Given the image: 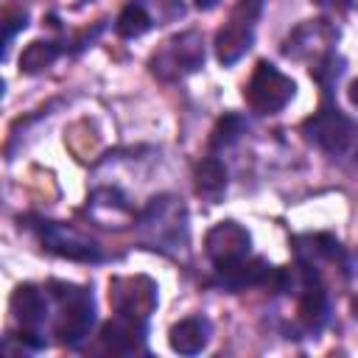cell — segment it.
<instances>
[{
    "label": "cell",
    "instance_id": "1",
    "mask_svg": "<svg viewBox=\"0 0 358 358\" xmlns=\"http://www.w3.org/2000/svg\"><path fill=\"white\" fill-rule=\"evenodd\" d=\"M50 294L59 302V319H56V336L62 344L76 347L90 336V327L95 322V305L92 294L70 285V282H50Z\"/></svg>",
    "mask_w": 358,
    "mask_h": 358
},
{
    "label": "cell",
    "instance_id": "2",
    "mask_svg": "<svg viewBox=\"0 0 358 358\" xmlns=\"http://www.w3.org/2000/svg\"><path fill=\"white\" fill-rule=\"evenodd\" d=\"M294 92H296V84L282 70H277L271 62H257L246 84V103L260 115H274L288 106Z\"/></svg>",
    "mask_w": 358,
    "mask_h": 358
},
{
    "label": "cell",
    "instance_id": "3",
    "mask_svg": "<svg viewBox=\"0 0 358 358\" xmlns=\"http://www.w3.org/2000/svg\"><path fill=\"white\" fill-rule=\"evenodd\" d=\"M204 64V42L196 31L179 34L168 39L154 56H151V73L159 78H176L196 73Z\"/></svg>",
    "mask_w": 358,
    "mask_h": 358
},
{
    "label": "cell",
    "instance_id": "4",
    "mask_svg": "<svg viewBox=\"0 0 358 358\" xmlns=\"http://www.w3.org/2000/svg\"><path fill=\"white\" fill-rule=\"evenodd\" d=\"M260 11V0H241L238 8L232 11V20L227 28L218 31L215 36V48H218V59L224 64L238 62L249 45H252V34H255V20Z\"/></svg>",
    "mask_w": 358,
    "mask_h": 358
},
{
    "label": "cell",
    "instance_id": "5",
    "mask_svg": "<svg viewBox=\"0 0 358 358\" xmlns=\"http://www.w3.org/2000/svg\"><path fill=\"white\" fill-rule=\"evenodd\" d=\"M143 229H154V235L148 238V243H154V249H168L165 243H185L187 241V227H185V210L182 204H176L173 199L162 196L154 199L148 204V210L140 218Z\"/></svg>",
    "mask_w": 358,
    "mask_h": 358
},
{
    "label": "cell",
    "instance_id": "6",
    "mask_svg": "<svg viewBox=\"0 0 358 358\" xmlns=\"http://www.w3.org/2000/svg\"><path fill=\"white\" fill-rule=\"evenodd\" d=\"M39 238L42 243L62 255V257H70V260H84V263H95L101 260V249L95 241H90L84 232L67 227V224H56V221H39Z\"/></svg>",
    "mask_w": 358,
    "mask_h": 358
},
{
    "label": "cell",
    "instance_id": "7",
    "mask_svg": "<svg viewBox=\"0 0 358 358\" xmlns=\"http://www.w3.org/2000/svg\"><path fill=\"white\" fill-rule=\"evenodd\" d=\"M249 246H252V238H249V232L238 221H221L204 238L207 257L215 263V268L241 263L249 255Z\"/></svg>",
    "mask_w": 358,
    "mask_h": 358
},
{
    "label": "cell",
    "instance_id": "8",
    "mask_svg": "<svg viewBox=\"0 0 358 358\" xmlns=\"http://www.w3.org/2000/svg\"><path fill=\"white\" fill-rule=\"evenodd\" d=\"M109 299L117 313L145 319L157 305V285L148 277H115L109 282Z\"/></svg>",
    "mask_w": 358,
    "mask_h": 358
},
{
    "label": "cell",
    "instance_id": "9",
    "mask_svg": "<svg viewBox=\"0 0 358 358\" xmlns=\"http://www.w3.org/2000/svg\"><path fill=\"white\" fill-rule=\"evenodd\" d=\"M305 129H308L310 140H313L319 148L330 151V154L347 151L350 143H352L355 134H358L355 126H352V120L344 117V115L336 112V109H324V112L313 115V117L305 123Z\"/></svg>",
    "mask_w": 358,
    "mask_h": 358
},
{
    "label": "cell",
    "instance_id": "10",
    "mask_svg": "<svg viewBox=\"0 0 358 358\" xmlns=\"http://www.w3.org/2000/svg\"><path fill=\"white\" fill-rule=\"evenodd\" d=\"M101 338L106 347H112L115 352H137L145 344V319L137 316H126L117 313L115 319H109L101 330Z\"/></svg>",
    "mask_w": 358,
    "mask_h": 358
},
{
    "label": "cell",
    "instance_id": "11",
    "mask_svg": "<svg viewBox=\"0 0 358 358\" xmlns=\"http://www.w3.org/2000/svg\"><path fill=\"white\" fill-rule=\"evenodd\" d=\"M207 341H210V322L201 316H187L176 322L168 333V344L179 355H196L207 347Z\"/></svg>",
    "mask_w": 358,
    "mask_h": 358
},
{
    "label": "cell",
    "instance_id": "12",
    "mask_svg": "<svg viewBox=\"0 0 358 358\" xmlns=\"http://www.w3.org/2000/svg\"><path fill=\"white\" fill-rule=\"evenodd\" d=\"M11 313L22 327L34 330V327H39L45 322L48 302H45V296H42V291L36 285L25 282V285H17L14 294H11Z\"/></svg>",
    "mask_w": 358,
    "mask_h": 358
},
{
    "label": "cell",
    "instance_id": "13",
    "mask_svg": "<svg viewBox=\"0 0 358 358\" xmlns=\"http://www.w3.org/2000/svg\"><path fill=\"white\" fill-rule=\"evenodd\" d=\"M196 190H199V196H204L210 201L221 199V193L227 190V168L221 159L207 157L196 165Z\"/></svg>",
    "mask_w": 358,
    "mask_h": 358
},
{
    "label": "cell",
    "instance_id": "14",
    "mask_svg": "<svg viewBox=\"0 0 358 358\" xmlns=\"http://www.w3.org/2000/svg\"><path fill=\"white\" fill-rule=\"evenodd\" d=\"M56 56H59V48H56L53 42L36 39V42H31V45L20 53V70H22V73H39V70L50 67V64L56 62Z\"/></svg>",
    "mask_w": 358,
    "mask_h": 358
},
{
    "label": "cell",
    "instance_id": "15",
    "mask_svg": "<svg viewBox=\"0 0 358 358\" xmlns=\"http://www.w3.org/2000/svg\"><path fill=\"white\" fill-rule=\"evenodd\" d=\"M151 28V17L145 14V8L140 3H131L123 8V14L117 17V34L126 36V39H134V36H143L145 31Z\"/></svg>",
    "mask_w": 358,
    "mask_h": 358
},
{
    "label": "cell",
    "instance_id": "16",
    "mask_svg": "<svg viewBox=\"0 0 358 358\" xmlns=\"http://www.w3.org/2000/svg\"><path fill=\"white\" fill-rule=\"evenodd\" d=\"M241 131H243V120L238 115H224L213 131V145H229L232 140H238Z\"/></svg>",
    "mask_w": 358,
    "mask_h": 358
},
{
    "label": "cell",
    "instance_id": "17",
    "mask_svg": "<svg viewBox=\"0 0 358 358\" xmlns=\"http://www.w3.org/2000/svg\"><path fill=\"white\" fill-rule=\"evenodd\" d=\"M347 98H350V103L358 109V78L350 84V90H347Z\"/></svg>",
    "mask_w": 358,
    "mask_h": 358
},
{
    "label": "cell",
    "instance_id": "18",
    "mask_svg": "<svg viewBox=\"0 0 358 358\" xmlns=\"http://www.w3.org/2000/svg\"><path fill=\"white\" fill-rule=\"evenodd\" d=\"M215 3H218V0H196V6H199V8H204V11H207V8H213Z\"/></svg>",
    "mask_w": 358,
    "mask_h": 358
},
{
    "label": "cell",
    "instance_id": "19",
    "mask_svg": "<svg viewBox=\"0 0 358 358\" xmlns=\"http://www.w3.org/2000/svg\"><path fill=\"white\" fill-rule=\"evenodd\" d=\"M316 3H333V6L338 3V6H341V3H347V0H316Z\"/></svg>",
    "mask_w": 358,
    "mask_h": 358
}]
</instances>
